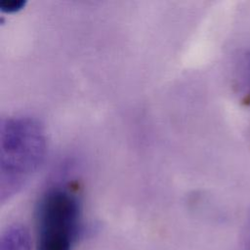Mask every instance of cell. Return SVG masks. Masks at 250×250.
I'll list each match as a JSON object with an SVG mask.
<instances>
[{"label": "cell", "instance_id": "1", "mask_svg": "<svg viewBox=\"0 0 250 250\" xmlns=\"http://www.w3.org/2000/svg\"><path fill=\"white\" fill-rule=\"evenodd\" d=\"M36 223V250H72L81 231L78 200L66 190L48 191L38 203Z\"/></svg>", "mask_w": 250, "mask_h": 250}, {"label": "cell", "instance_id": "3", "mask_svg": "<svg viewBox=\"0 0 250 250\" xmlns=\"http://www.w3.org/2000/svg\"><path fill=\"white\" fill-rule=\"evenodd\" d=\"M242 86L245 89L246 96L250 101V52L247 53L244 58L242 59Z\"/></svg>", "mask_w": 250, "mask_h": 250}, {"label": "cell", "instance_id": "2", "mask_svg": "<svg viewBox=\"0 0 250 250\" xmlns=\"http://www.w3.org/2000/svg\"><path fill=\"white\" fill-rule=\"evenodd\" d=\"M30 238L25 229L10 228L1 237L0 250H30Z\"/></svg>", "mask_w": 250, "mask_h": 250}]
</instances>
